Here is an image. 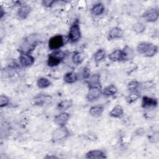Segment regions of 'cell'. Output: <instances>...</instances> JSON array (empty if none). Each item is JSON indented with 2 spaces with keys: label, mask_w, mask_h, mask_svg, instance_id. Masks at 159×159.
<instances>
[{
  "label": "cell",
  "mask_w": 159,
  "mask_h": 159,
  "mask_svg": "<svg viewBox=\"0 0 159 159\" xmlns=\"http://www.w3.org/2000/svg\"><path fill=\"white\" fill-rule=\"evenodd\" d=\"M84 58V55H83V53L80 52H74L71 57V60L73 63L76 65L81 64L83 61Z\"/></svg>",
  "instance_id": "cell-23"
},
{
  "label": "cell",
  "mask_w": 159,
  "mask_h": 159,
  "mask_svg": "<svg viewBox=\"0 0 159 159\" xmlns=\"http://www.w3.org/2000/svg\"><path fill=\"white\" fill-rule=\"evenodd\" d=\"M65 53L60 50H54L49 54L47 60V65L50 67H54L58 65L65 57Z\"/></svg>",
  "instance_id": "cell-3"
},
{
  "label": "cell",
  "mask_w": 159,
  "mask_h": 159,
  "mask_svg": "<svg viewBox=\"0 0 159 159\" xmlns=\"http://www.w3.org/2000/svg\"><path fill=\"white\" fill-rule=\"evenodd\" d=\"M140 86L142 89H148L153 88L155 86V83L153 81H147L140 84Z\"/></svg>",
  "instance_id": "cell-31"
},
{
  "label": "cell",
  "mask_w": 159,
  "mask_h": 159,
  "mask_svg": "<svg viewBox=\"0 0 159 159\" xmlns=\"http://www.w3.org/2000/svg\"><path fill=\"white\" fill-rule=\"evenodd\" d=\"M158 105V100L156 98L143 96L142 99V107L145 109L155 107Z\"/></svg>",
  "instance_id": "cell-14"
},
{
  "label": "cell",
  "mask_w": 159,
  "mask_h": 159,
  "mask_svg": "<svg viewBox=\"0 0 159 159\" xmlns=\"http://www.w3.org/2000/svg\"><path fill=\"white\" fill-rule=\"evenodd\" d=\"M35 61L34 58L27 53H22L19 57V62L24 67H29L34 64Z\"/></svg>",
  "instance_id": "cell-13"
},
{
  "label": "cell",
  "mask_w": 159,
  "mask_h": 159,
  "mask_svg": "<svg viewBox=\"0 0 159 159\" xmlns=\"http://www.w3.org/2000/svg\"><path fill=\"white\" fill-rule=\"evenodd\" d=\"M63 80L65 83L71 84L78 80V75L76 73L74 72H68L64 75Z\"/></svg>",
  "instance_id": "cell-21"
},
{
  "label": "cell",
  "mask_w": 159,
  "mask_h": 159,
  "mask_svg": "<svg viewBox=\"0 0 159 159\" xmlns=\"http://www.w3.org/2000/svg\"><path fill=\"white\" fill-rule=\"evenodd\" d=\"M50 84H51L50 81L48 79L44 78V77L39 78V80L37 81V85L38 88H40V89L47 88L48 86H50Z\"/></svg>",
  "instance_id": "cell-25"
},
{
  "label": "cell",
  "mask_w": 159,
  "mask_h": 159,
  "mask_svg": "<svg viewBox=\"0 0 159 159\" xmlns=\"http://www.w3.org/2000/svg\"><path fill=\"white\" fill-rule=\"evenodd\" d=\"M69 131L65 126L60 127L55 130L52 134V140L53 142L61 141L69 135Z\"/></svg>",
  "instance_id": "cell-6"
},
{
  "label": "cell",
  "mask_w": 159,
  "mask_h": 159,
  "mask_svg": "<svg viewBox=\"0 0 159 159\" xmlns=\"http://www.w3.org/2000/svg\"><path fill=\"white\" fill-rule=\"evenodd\" d=\"M86 158L90 159H101L106 158L104 153L101 150H93L89 151L86 154Z\"/></svg>",
  "instance_id": "cell-15"
},
{
  "label": "cell",
  "mask_w": 159,
  "mask_h": 159,
  "mask_svg": "<svg viewBox=\"0 0 159 159\" xmlns=\"http://www.w3.org/2000/svg\"><path fill=\"white\" fill-rule=\"evenodd\" d=\"M137 132V134H139V135H142V134H143L144 130H143V129L140 128V129H138L137 130V132Z\"/></svg>",
  "instance_id": "cell-36"
},
{
  "label": "cell",
  "mask_w": 159,
  "mask_h": 159,
  "mask_svg": "<svg viewBox=\"0 0 159 159\" xmlns=\"http://www.w3.org/2000/svg\"><path fill=\"white\" fill-rule=\"evenodd\" d=\"M52 100L51 96L44 94H39L32 99V103L35 106H44Z\"/></svg>",
  "instance_id": "cell-8"
},
{
  "label": "cell",
  "mask_w": 159,
  "mask_h": 159,
  "mask_svg": "<svg viewBox=\"0 0 159 159\" xmlns=\"http://www.w3.org/2000/svg\"><path fill=\"white\" fill-rule=\"evenodd\" d=\"M73 104V101L71 99H67V100H63L61 102H58L57 106V108L58 110L60 111H64L70 107H71Z\"/></svg>",
  "instance_id": "cell-22"
},
{
  "label": "cell",
  "mask_w": 159,
  "mask_h": 159,
  "mask_svg": "<svg viewBox=\"0 0 159 159\" xmlns=\"http://www.w3.org/2000/svg\"><path fill=\"white\" fill-rule=\"evenodd\" d=\"M137 52L147 57H152L158 52V47L150 42H142L137 46Z\"/></svg>",
  "instance_id": "cell-1"
},
{
  "label": "cell",
  "mask_w": 159,
  "mask_h": 159,
  "mask_svg": "<svg viewBox=\"0 0 159 159\" xmlns=\"http://www.w3.org/2000/svg\"><path fill=\"white\" fill-rule=\"evenodd\" d=\"M9 103V98L4 94H1L0 96V107H3L7 106Z\"/></svg>",
  "instance_id": "cell-32"
},
{
  "label": "cell",
  "mask_w": 159,
  "mask_h": 159,
  "mask_svg": "<svg viewBox=\"0 0 159 159\" xmlns=\"http://www.w3.org/2000/svg\"><path fill=\"white\" fill-rule=\"evenodd\" d=\"M109 115L114 118H120L124 115L123 108L120 105H116L110 111Z\"/></svg>",
  "instance_id": "cell-17"
},
{
  "label": "cell",
  "mask_w": 159,
  "mask_h": 159,
  "mask_svg": "<svg viewBox=\"0 0 159 159\" xmlns=\"http://www.w3.org/2000/svg\"><path fill=\"white\" fill-rule=\"evenodd\" d=\"M108 58L112 61L124 60V53L121 50H116L108 55Z\"/></svg>",
  "instance_id": "cell-16"
},
{
  "label": "cell",
  "mask_w": 159,
  "mask_h": 159,
  "mask_svg": "<svg viewBox=\"0 0 159 159\" xmlns=\"http://www.w3.org/2000/svg\"><path fill=\"white\" fill-rule=\"evenodd\" d=\"M104 111V106L102 105H96L90 107L89 109V114L91 116L98 117L102 115Z\"/></svg>",
  "instance_id": "cell-18"
},
{
  "label": "cell",
  "mask_w": 159,
  "mask_h": 159,
  "mask_svg": "<svg viewBox=\"0 0 159 159\" xmlns=\"http://www.w3.org/2000/svg\"><path fill=\"white\" fill-rule=\"evenodd\" d=\"M139 98V94L136 93H133L129 94L126 97V101L128 104H132Z\"/></svg>",
  "instance_id": "cell-30"
},
{
  "label": "cell",
  "mask_w": 159,
  "mask_h": 159,
  "mask_svg": "<svg viewBox=\"0 0 159 159\" xmlns=\"http://www.w3.org/2000/svg\"><path fill=\"white\" fill-rule=\"evenodd\" d=\"M102 93L100 87H91L89 88V91L86 95V99L89 101H93L98 99Z\"/></svg>",
  "instance_id": "cell-9"
},
{
  "label": "cell",
  "mask_w": 159,
  "mask_h": 159,
  "mask_svg": "<svg viewBox=\"0 0 159 159\" xmlns=\"http://www.w3.org/2000/svg\"><path fill=\"white\" fill-rule=\"evenodd\" d=\"M140 86V83L136 80L130 81L127 84V89L130 91H135Z\"/></svg>",
  "instance_id": "cell-29"
},
{
  "label": "cell",
  "mask_w": 159,
  "mask_h": 159,
  "mask_svg": "<svg viewBox=\"0 0 159 159\" xmlns=\"http://www.w3.org/2000/svg\"><path fill=\"white\" fill-rule=\"evenodd\" d=\"M4 14H5V12H4L3 9L1 7V8H0V17H1V19L2 17V16H4Z\"/></svg>",
  "instance_id": "cell-37"
},
{
  "label": "cell",
  "mask_w": 159,
  "mask_h": 159,
  "mask_svg": "<svg viewBox=\"0 0 159 159\" xmlns=\"http://www.w3.org/2000/svg\"><path fill=\"white\" fill-rule=\"evenodd\" d=\"M66 43L65 38L61 35H56L51 37L48 40V48L52 50H59Z\"/></svg>",
  "instance_id": "cell-5"
},
{
  "label": "cell",
  "mask_w": 159,
  "mask_h": 159,
  "mask_svg": "<svg viewBox=\"0 0 159 159\" xmlns=\"http://www.w3.org/2000/svg\"><path fill=\"white\" fill-rule=\"evenodd\" d=\"M117 92V87L113 84H111L107 86H106L102 91V93L104 95L106 96H113L116 94Z\"/></svg>",
  "instance_id": "cell-24"
},
{
  "label": "cell",
  "mask_w": 159,
  "mask_h": 159,
  "mask_svg": "<svg viewBox=\"0 0 159 159\" xmlns=\"http://www.w3.org/2000/svg\"><path fill=\"white\" fill-rule=\"evenodd\" d=\"M31 11L32 8L30 6L27 4H23L19 7L17 11V16L20 19H25L29 16Z\"/></svg>",
  "instance_id": "cell-12"
},
{
  "label": "cell",
  "mask_w": 159,
  "mask_h": 159,
  "mask_svg": "<svg viewBox=\"0 0 159 159\" xmlns=\"http://www.w3.org/2000/svg\"><path fill=\"white\" fill-rule=\"evenodd\" d=\"M106 57V52L105 50L102 48H100L98 50L94 55V59L96 62L98 63L101 61L105 58Z\"/></svg>",
  "instance_id": "cell-26"
},
{
  "label": "cell",
  "mask_w": 159,
  "mask_h": 159,
  "mask_svg": "<svg viewBox=\"0 0 159 159\" xmlns=\"http://www.w3.org/2000/svg\"><path fill=\"white\" fill-rule=\"evenodd\" d=\"M132 29L137 34H141L145 31V26L143 23L140 22H137L133 25Z\"/></svg>",
  "instance_id": "cell-27"
},
{
  "label": "cell",
  "mask_w": 159,
  "mask_h": 159,
  "mask_svg": "<svg viewBox=\"0 0 159 159\" xmlns=\"http://www.w3.org/2000/svg\"><path fill=\"white\" fill-rule=\"evenodd\" d=\"M104 9L105 8L102 3L98 2L93 6V7L91 9V14L94 16H98L101 15L104 12Z\"/></svg>",
  "instance_id": "cell-19"
},
{
  "label": "cell",
  "mask_w": 159,
  "mask_h": 159,
  "mask_svg": "<svg viewBox=\"0 0 159 159\" xmlns=\"http://www.w3.org/2000/svg\"><path fill=\"white\" fill-rule=\"evenodd\" d=\"M38 39L36 35H30L24 40L22 44L20 45L19 51L21 54H29L37 45Z\"/></svg>",
  "instance_id": "cell-2"
},
{
  "label": "cell",
  "mask_w": 159,
  "mask_h": 159,
  "mask_svg": "<svg viewBox=\"0 0 159 159\" xmlns=\"http://www.w3.org/2000/svg\"><path fill=\"white\" fill-rule=\"evenodd\" d=\"M70 119V114L66 112H63L54 117V122L59 127H63L66 125Z\"/></svg>",
  "instance_id": "cell-10"
},
{
  "label": "cell",
  "mask_w": 159,
  "mask_h": 159,
  "mask_svg": "<svg viewBox=\"0 0 159 159\" xmlns=\"http://www.w3.org/2000/svg\"><path fill=\"white\" fill-rule=\"evenodd\" d=\"M89 88L91 87H100V75L99 74H94L91 77L88 81Z\"/></svg>",
  "instance_id": "cell-20"
},
{
  "label": "cell",
  "mask_w": 159,
  "mask_h": 159,
  "mask_svg": "<svg viewBox=\"0 0 159 159\" xmlns=\"http://www.w3.org/2000/svg\"><path fill=\"white\" fill-rule=\"evenodd\" d=\"M55 2V1L52 0H43L42 1V4L43 6L46 7H50L53 6V4Z\"/></svg>",
  "instance_id": "cell-34"
},
{
  "label": "cell",
  "mask_w": 159,
  "mask_h": 159,
  "mask_svg": "<svg viewBox=\"0 0 159 159\" xmlns=\"http://www.w3.org/2000/svg\"><path fill=\"white\" fill-rule=\"evenodd\" d=\"M143 17L144 19L149 22H156L159 17L158 10L157 8H152L147 10L143 14Z\"/></svg>",
  "instance_id": "cell-7"
},
{
  "label": "cell",
  "mask_w": 159,
  "mask_h": 159,
  "mask_svg": "<svg viewBox=\"0 0 159 159\" xmlns=\"http://www.w3.org/2000/svg\"><path fill=\"white\" fill-rule=\"evenodd\" d=\"M122 51H123V53H124V60H129V59L132 58V57L134 56L133 50L128 46H126Z\"/></svg>",
  "instance_id": "cell-28"
},
{
  "label": "cell",
  "mask_w": 159,
  "mask_h": 159,
  "mask_svg": "<svg viewBox=\"0 0 159 159\" xmlns=\"http://www.w3.org/2000/svg\"><path fill=\"white\" fill-rule=\"evenodd\" d=\"M82 77L83 79H88L90 77L91 75V72L90 70L88 67H84L81 73Z\"/></svg>",
  "instance_id": "cell-33"
},
{
  "label": "cell",
  "mask_w": 159,
  "mask_h": 159,
  "mask_svg": "<svg viewBox=\"0 0 159 159\" xmlns=\"http://www.w3.org/2000/svg\"><path fill=\"white\" fill-rule=\"evenodd\" d=\"M124 35L123 30L117 26L112 27L109 32L107 34V39L109 40L117 39L122 37Z\"/></svg>",
  "instance_id": "cell-11"
},
{
  "label": "cell",
  "mask_w": 159,
  "mask_h": 159,
  "mask_svg": "<svg viewBox=\"0 0 159 159\" xmlns=\"http://www.w3.org/2000/svg\"><path fill=\"white\" fill-rule=\"evenodd\" d=\"M150 140L153 143H157L158 142V133L157 132L152 135L150 137Z\"/></svg>",
  "instance_id": "cell-35"
},
{
  "label": "cell",
  "mask_w": 159,
  "mask_h": 159,
  "mask_svg": "<svg viewBox=\"0 0 159 159\" xmlns=\"http://www.w3.org/2000/svg\"><path fill=\"white\" fill-rule=\"evenodd\" d=\"M81 36V33L79 20L76 19L73 22L70 27L68 38L71 43H75L80 39Z\"/></svg>",
  "instance_id": "cell-4"
}]
</instances>
